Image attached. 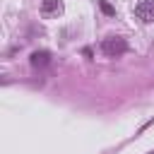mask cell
Wrapping results in <instances>:
<instances>
[{
    "mask_svg": "<svg viewBox=\"0 0 154 154\" xmlns=\"http://www.w3.org/2000/svg\"><path fill=\"white\" fill-rule=\"evenodd\" d=\"M101 51H103L108 58H118V55H123V53L128 51V41L120 38V36H111V38H106V41L101 43Z\"/></svg>",
    "mask_w": 154,
    "mask_h": 154,
    "instance_id": "6da1fadb",
    "label": "cell"
},
{
    "mask_svg": "<svg viewBox=\"0 0 154 154\" xmlns=\"http://www.w3.org/2000/svg\"><path fill=\"white\" fill-rule=\"evenodd\" d=\"M60 10H63L60 0H41V14L51 17V14H60Z\"/></svg>",
    "mask_w": 154,
    "mask_h": 154,
    "instance_id": "277c9868",
    "label": "cell"
},
{
    "mask_svg": "<svg viewBox=\"0 0 154 154\" xmlns=\"http://www.w3.org/2000/svg\"><path fill=\"white\" fill-rule=\"evenodd\" d=\"M48 63H51V53H48V51H34V53H31V67L41 70V67H46Z\"/></svg>",
    "mask_w": 154,
    "mask_h": 154,
    "instance_id": "3957f363",
    "label": "cell"
},
{
    "mask_svg": "<svg viewBox=\"0 0 154 154\" xmlns=\"http://www.w3.org/2000/svg\"><path fill=\"white\" fill-rule=\"evenodd\" d=\"M99 7H101V12H103V14H108V17H111V14H116L113 5H111V2H106V0H101V2H99Z\"/></svg>",
    "mask_w": 154,
    "mask_h": 154,
    "instance_id": "5b68a950",
    "label": "cell"
},
{
    "mask_svg": "<svg viewBox=\"0 0 154 154\" xmlns=\"http://www.w3.org/2000/svg\"><path fill=\"white\" fill-rule=\"evenodd\" d=\"M135 14L137 19H142L144 24H152L154 22V0H140L135 5Z\"/></svg>",
    "mask_w": 154,
    "mask_h": 154,
    "instance_id": "7a4b0ae2",
    "label": "cell"
}]
</instances>
